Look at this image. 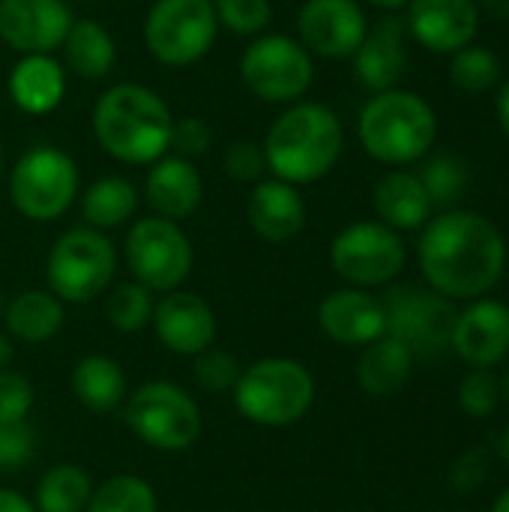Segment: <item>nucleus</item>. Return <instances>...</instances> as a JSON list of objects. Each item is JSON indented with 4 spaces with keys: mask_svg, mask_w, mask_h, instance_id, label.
I'll list each match as a JSON object with an SVG mask.
<instances>
[{
    "mask_svg": "<svg viewBox=\"0 0 509 512\" xmlns=\"http://www.w3.org/2000/svg\"><path fill=\"white\" fill-rule=\"evenodd\" d=\"M420 267L432 291L447 300H474L501 282L507 243L486 216L447 210L423 228Z\"/></svg>",
    "mask_w": 509,
    "mask_h": 512,
    "instance_id": "obj_1",
    "label": "nucleus"
},
{
    "mask_svg": "<svg viewBox=\"0 0 509 512\" xmlns=\"http://www.w3.org/2000/svg\"><path fill=\"white\" fill-rule=\"evenodd\" d=\"M171 105L147 84L120 81L99 93L90 126L96 144L123 165H153L171 150Z\"/></svg>",
    "mask_w": 509,
    "mask_h": 512,
    "instance_id": "obj_2",
    "label": "nucleus"
},
{
    "mask_svg": "<svg viewBox=\"0 0 509 512\" xmlns=\"http://www.w3.org/2000/svg\"><path fill=\"white\" fill-rule=\"evenodd\" d=\"M261 147L276 180L306 186L336 168L345 150V129L333 108L300 99L270 123Z\"/></svg>",
    "mask_w": 509,
    "mask_h": 512,
    "instance_id": "obj_3",
    "label": "nucleus"
},
{
    "mask_svg": "<svg viewBox=\"0 0 509 512\" xmlns=\"http://www.w3.org/2000/svg\"><path fill=\"white\" fill-rule=\"evenodd\" d=\"M363 150L384 165H408L429 153L438 135L432 105L408 90L375 93L357 120Z\"/></svg>",
    "mask_w": 509,
    "mask_h": 512,
    "instance_id": "obj_4",
    "label": "nucleus"
},
{
    "mask_svg": "<svg viewBox=\"0 0 509 512\" xmlns=\"http://www.w3.org/2000/svg\"><path fill=\"white\" fill-rule=\"evenodd\" d=\"M315 381L306 366L285 357L258 360L234 384L237 411L258 426H291L312 408Z\"/></svg>",
    "mask_w": 509,
    "mask_h": 512,
    "instance_id": "obj_5",
    "label": "nucleus"
},
{
    "mask_svg": "<svg viewBox=\"0 0 509 512\" xmlns=\"http://www.w3.org/2000/svg\"><path fill=\"white\" fill-rule=\"evenodd\" d=\"M81 174L75 159L51 144H36L9 171L12 207L33 222L60 219L78 198Z\"/></svg>",
    "mask_w": 509,
    "mask_h": 512,
    "instance_id": "obj_6",
    "label": "nucleus"
},
{
    "mask_svg": "<svg viewBox=\"0 0 509 512\" xmlns=\"http://www.w3.org/2000/svg\"><path fill=\"white\" fill-rule=\"evenodd\" d=\"M246 90L267 105L300 102L315 81V60L300 39L288 33H261L240 54Z\"/></svg>",
    "mask_w": 509,
    "mask_h": 512,
    "instance_id": "obj_7",
    "label": "nucleus"
},
{
    "mask_svg": "<svg viewBox=\"0 0 509 512\" xmlns=\"http://www.w3.org/2000/svg\"><path fill=\"white\" fill-rule=\"evenodd\" d=\"M219 36L213 0H153L144 18V45L156 63L183 69L210 54Z\"/></svg>",
    "mask_w": 509,
    "mask_h": 512,
    "instance_id": "obj_8",
    "label": "nucleus"
},
{
    "mask_svg": "<svg viewBox=\"0 0 509 512\" xmlns=\"http://www.w3.org/2000/svg\"><path fill=\"white\" fill-rule=\"evenodd\" d=\"M117 270L114 243L96 228H72L57 237L48 252L45 279L51 294L69 303H90L99 297Z\"/></svg>",
    "mask_w": 509,
    "mask_h": 512,
    "instance_id": "obj_9",
    "label": "nucleus"
},
{
    "mask_svg": "<svg viewBox=\"0 0 509 512\" xmlns=\"http://www.w3.org/2000/svg\"><path fill=\"white\" fill-rule=\"evenodd\" d=\"M126 426L150 447L177 453L198 441L201 414L195 399L168 381H153L135 390L126 402Z\"/></svg>",
    "mask_w": 509,
    "mask_h": 512,
    "instance_id": "obj_10",
    "label": "nucleus"
},
{
    "mask_svg": "<svg viewBox=\"0 0 509 512\" xmlns=\"http://www.w3.org/2000/svg\"><path fill=\"white\" fill-rule=\"evenodd\" d=\"M192 243L171 219H138L126 237V264L147 291H174L192 270Z\"/></svg>",
    "mask_w": 509,
    "mask_h": 512,
    "instance_id": "obj_11",
    "label": "nucleus"
},
{
    "mask_svg": "<svg viewBox=\"0 0 509 512\" xmlns=\"http://www.w3.org/2000/svg\"><path fill=\"white\" fill-rule=\"evenodd\" d=\"M381 303L387 315V336L402 342L411 357H438L450 348L459 312L444 294L405 285L393 288Z\"/></svg>",
    "mask_w": 509,
    "mask_h": 512,
    "instance_id": "obj_12",
    "label": "nucleus"
},
{
    "mask_svg": "<svg viewBox=\"0 0 509 512\" xmlns=\"http://www.w3.org/2000/svg\"><path fill=\"white\" fill-rule=\"evenodd\" d=\"M330 264L357 288L387 285L405 267V243L384 222H354L333 237Z\"/></svg>",
    "mask_w": 509,
    "mask_h": 512,
    "instance_id": "obj_13",
    "label": "nucleus"
},
{
    "mask_svg": "<svg viewBox=\"0 0 509 512\" xmlns=\"http://www.w3.org/2000/svg\"><path fill=\"white\" fill-rule=\"evenodd\" d=\"M369 18L357 0H306L297 12V33L309 54L342 60L354 57L366 39Z\"/></svg>",
    "mask_w": 509,
    "mask_h": 512,
    "instance_id": "obj_14",
    "label": "nucleus"
},
{
    "mask_svg": "<svg viewBox=\"0 0 509 512\" xmlns=\"http://www.w3.org/2000/svg\"><path fill=\"white\" fill-rule=\"evenodd\" d=\"M72 21L66 0H0V39L18 54H54Z\"/></svg>",
    "mask_w": 509,
    "mask_h": 512,
    "instance_id": "obj_15",
    "label": "nucleus"
},
{
    "mask_svg": "<svg viewBox=\"0 0 509 512\" xmlns=\"http://www.w3.org/2000/svg\"><path fill=\"white\" fill-rule=\"evenodd\" d=\"M405 24L423 48L435 54H456L474 42L480 9L477 0H411Z\"/></svg>",
    "mask_w": 509,
    "mask_h": 512,
    "instance_id": "obj_16",
    "label": "nucleus"
},
{
    "mask_svg": "<svg viewBox=\"0 0 509 512\" xmlns=\"http://www.w3.org/2000/svg\"><path fill=\"white\" fill-rule=\"evenodd\" d=\"M450 348L474 369H492L509 354V306L498 300H474L456 315Z\"/></svg>",
    "mask_w": 509,
    "mask_h": 512,
    "instance_id": "obj_17",
    "label": "nucleus"
},
{
    "mask_svg": "<svg viewBox=\"0 0 509 512\" xmlns=\"http://www.w3.org/2000/svg\"><path fill=\"white\" fill-rule=\"evenodd\" d=\"M318 324L339 345H369L387 333L384 303L363 288L327 294L318 306Z\"/></svg>",
    "mask_w": 509,
    "mask_h": 512,
    "instance_id": "obj_18",
    "label": "nucleus"
},
{
    "mask_svg": "<svg viewBox=\"0 0 509 512\" xmlns=\"http://www.w3.org/2000/svg\"><path fill=\"white\" fill-rule=\"evenodd\" d=\"M144 198H147V207L153 210V216L180 222L201 207V198H204L201 171L195 168L192 159L165 153L147 171Z\"/></svg>",
    "mask_w": 509,
    "mask_h": 512,
    "instance_id": "obj_19",
    "label": "nucleus"
},
{
    "mask_svg": "<svg viewBox=\"0 0 509 512\" xmlns=\"http://www.w3.org/2000/svg\"><path fill=\"white\" fill-rule=\"evenodd\" d=\"M153 324L162 345L186 357L204 354L216 339L213 309L201 297L183 291H168V297L159 300V306L153 309Z\"/></svg>",
    "mask_w": 509,
    "mask_h": 512,
    "instance_id": "obj_20",
    "label": "nucleus"
},
{
    "mask_svg": "<svg viewBox=\"0 0 509 512\" xmlns=\"http://www.w3.org/2000/svg\"><path fill=\"white\" fill-rule=\"evenodd\" d=\"M6 90L21 114L45 117L66 96V66L54 54H21L9 69Z\"/></svg>",
    "mask_w": 509,
    "mask_h": 512,
    "instance_id": "obj_21",
    "label": "nucleus"
},
{
    "mask_svg": "<svg viewBox=\"0 0 509 512\" xmlns=\"http://www.w3.org/2000/svg\"><path fill=\"white\" fill-rule=\"evenodd\" d=\"M405 63V24L399 18H381L366 30V39L354 51V75L372 93L393 90L405 72Z\"/></svg>",
    "mask_w": 509,
    "mask_h": 512,
    "instance_id": "obj_22",
    "label": "nucleus"
},
{
    "mask_svg": "<svg viewBox=\"0 0 509 512\" xmlns=\"http://www.w3.org/2000/svg\"><path fill=\"white\" fill-rule=\"evenodd\" d=\"M252 231L267 243H285L306 225V204L297 186L285 180H258L249 195Z\"/></svg>",
    "mask_w": 509,
    "mask_h": 512,
    "instance_id": "obj_23",
    "label": "nucleus"
},
{
    "mask_svg": "<svg viewBox=\"0 0 509 512\" xmlns=\"http://www.w3.org/2000/svg\"><path fill=\"white\" fill-rule=\"evenodd\" d=\"M375 210L381 222L393 231H417L432 216V201L417 174L408 171H390L375 186Z\"/></svg>",
    "mask_w": 509,
    "mask_h": 512,
    "instance_id": "obj_24",
    "label": "nucleus"
},
{
    "mask_svg": "<svg viewBox=\"0 0 509 512\" xmlns=\"http://www.w3.org/2000/svg\"><path fill=\"white\" fill-rule=\"evenodd\" d=\"M60 48L66 72L84 81H102L117 66V42L108 33V27H102L93 18H75Z\"/></svg>",
    "mask_w": 509,
    "mask_h": 512,
    "instance_id": "obj_25",
    "label": "nucleus"
},
{
    "mask_svg": "<svg viewBox=\"0 0 509 512\" xmlns=\"http://www.w3.org/2000/svg\"><path fill=\"white\" fill-rule=\"evenodd\" d=\"M411 369H414L411 351L384 333L381 339L366 345V351L357 363V378L369 396H393L408 384Z\"/></svg>",
    "mask_w": 509,
    "mask_h": 512,
    "instance_id": "obj_26",
    "label": "nucleus"
},
{
    "mask_svg": "<svg viewBox=\"0 0 509 512\" xmlns=\"http://www.w3.org/2000/svg\"><path fill=\"white\" fill-rule=\"evenodd\" d=\"M138 210V192L126 177L108 174L93 180L81 195V216L87 228L108 231L129 222Z\"/></svg>",
    "mask_w": 509,
    "mask_h": 512,
    "instance_id": "obj_27",
    "label": "nucleus"
},
{
    "mask_svg": "<svg viewBox=\"0 0 509 512\" xmlns=\"http://www.w3.org/2000/svg\"><path fill=\"white\" fill-rule=\"evenodd\" d=\"M75 399L93 414H111L126 393V378L120 366L108 357H84L72 372Z\"/></svg>",
    "mask_w": 509,
    "mask_h": 512,
    "instance_id": "obj_28",
    "label": "nucleus"
},
{
    "mask_svg": "<svg viewBox=\"0 0 509 512\" xmlns=\"http://www.w3.org/2000/svg\"><path fill=\"white\" fill-rule=\"evenodd\" d=\"M63 324V306L48 291H24L6 306V327L15 339L39 345L48 342Z\"/></svg>",
    "mask_w": 509,
    "mask_h": 512,
    "instance_id": "obj_29",
    "label": "nucleus"
},
{
    "mask_svg": "<svg viewBox=\"0 0 509 512\" xmlns=\"http://www.w3.org/2000/svg\"><path fill=\"white\" fill-rule=\"evenodd\" d=\"M90 495V477L78 465H57L42 477L36 489V504L39 512H84Z\"/></svg>",
    "mask_w": 509,
    "mask_h": 512,
    "instance_id": "obj_30",
    "label": "nucleus"
},
{
    "mask_svg": "<svg viewBox=\"0 0 509 512\" xmlns=\"http://www.w3.org/2000/svg\"><path fill=\"white\" fill-rule=\"evenodd\" d=\"M84 512H156V495L144 480L123 474L102 483Z\"/></svg>",
    "mask_w": 509,
    "mask_h": 512,
    "instance_id": "obj_31",
    "label": "nucleus"
},
{
    "mask_svg": "<svg viewBox=\"0 0 509 512\" xmlns=\"http://www.w3.org/2000/svg\"><path fill=\"white\" fill-rule=\"evenodd\" d=\"M450 78L465 93H486L501 78V60L480 45H465L453 54Z\"/></svg>",
    "mask_w": 509,
    "mask_h": 512,
    "instance_id": "obj_32",
    "label": "nucleus"
},
{
    "mask_svg": "<svg viewBox=\"0 0 509 512\" xmlns=\"http://www.w3.org/2000/svg\"><path fill=\"white\" fill-rule=\"evenodd\" d=\"M420 180H423V186L429 192L432 207L435 204L438 207H447V204H453L465 192V186H468V165L456 153H441V156H435L423 168Z\"/></svg>",
    "mask_w": 509,
    "mask_h": 512,
    "instance_id": "obj_33",
    "label": "nucleus"
},
{
    "mask_svg": "<svg viewBox=\"0 0 509 512\" xmlns=\"http://www.w3.org/2000/svg\"><path fill=\"white\" fill-rule=\"evenodd\" d=\"M105 312H108V321L117 333H138L153 318L150 291L138 282H126V285L114 288Z\"/></svg>",
    "mask_w": 509,
    "mask_h": 512,
    "instance_id": "obj_34",
    "label": "nucleus"
},
{
    "mask_svg": "<svg viewBox=\"0 0 509 512\" xmlns=\"http://www.w3.org/2000/svg\"><path fill=\"white\" fill-rule=\"evenodd\" d=\"M216 21L234 36H261L273 21L270 0H213Z\"/></svg>",
    "mask_w": 509,
    "mask_h": 512,
    "instance_id": "obj_35",
    "label": "nucleus"
},
{
    "mask_svg": "<svg viewBox=\"0 0 509 512\" xmlns=\"http://www.w3.org/2000/svg\"><path fill=\"white\" fill-rule=\"evenodd\" d=\"M501 399V378L492 369H471L459 384V408L468 417H489Z\"/></svg>",
    "mask_w": 509,
    "mask_h": 512,
    "instance_id": "obj_36",
    "label": "nucleus"
},
{
    "mask_svg": "<svg viewBox=\"0 0 509 512\" xmlns=\"http://www.w3.org/2000/svg\"><path fill=\"white\" fill-rule=\"evenodd\" d=\"M36 453V432L27 420L0 423V471H18Z\"/></svg>",
    "mask_w": 509,
    "mask_h": 512,
    "instance_id": "obj_37",
    "label": "nucleus"
},
{
    "mask_svg": "<svg viewBox=\"0 0 509 512\" xmlns=\"http://www.w3.org/2000/svg\"><path fill=\"white\" fill-rule=\"evenodd\" d=\"M225 171L237 183H255V180H261L264 171H267L264 147L255 138H237L225 150Z\"/></svg>",
    "mask_w": 509,
    "mask_h": 512,
    "instance_id": "obj_38",
    "label": "nucleus"
},
{
    "mask_svg": "<svg viewBox=\"0 0 509 512\" xmlns=\"http://www.w3.org/2000/svg\"><path fill=\"white\" fill-rule=\"evenodd\" d=\"M195 381L207 390V393H222L231 390L240 378V366L231 354L222 351H204L195 360Z\"/></svg>",
    "mask_w": 509,
    "mask_h": 512,
    "instance_id": "obj_39",
    "label": "nucleus"
},
{
    "mask_svg": "<svg viewBox=\"0 0 509 512\" xmlns=\"http://www.w3.org/2000/svg\"><path fill=\"white\" fill-rule=\"evenodd\" d=\"M33 405V387L24 375L3 369L0 372V423L24 420Z\"/></svg>",
    "mask_w": 509,
    "mask_h": 512,
    "instance_id": "obj_40",
    "label": "nucleus"
},
{
    "mask_svg": "<svg viewBox=\"0 0 509 512\" xmlns=\"http://www.w3.org/2000/svg\"><path fill=\"white\" fill-rule=\"evenodd\" d=\"M213 132L201 117H183L174 120V132H171V150L183 159H195L204 156L210 150Z\"/></svg>",
    "mask_w": 509,
    "mask_h": 512,
    "instance_id": "obj_41",
    "label": "nucleus"
},
{
    "mask_svg": "<svg viewBox=\"0 0 509 512\" xmlns=\"http://www.w3.org/2000/svg\"><path fill=\"white\" fill-rule=\"evenodd\" d=\"M486 480V453L483 450H471L459 459L456 471H453V483L459 492H477Z\"/></svg>",
    "mask_w": 509,
    "mask_h": 512,
    "instance_id": "obj_42",
    "label": "nucleus"
},
{
    "mask_svg": "<svg viewBox=\"0 0 509 512\" xmlns=\"http://www.w3.org/2000/svg\"><path fill=\"white\" fill-rule=\"evenodd\" d=\"M0 512H36V510L27 504V498L15 495V492H9V489H0Z\"/></svg>",
    "mask_w": 509,
    "mask_h": 512,
    "instance_id": "obj_43",
    "label": "nucleus"
},
{
    "mask_svg": "<svg viewBox=\"0 0 509 512\" xmlns=\"http://www.w3.org/2000/svg\"><path fill=\"white\" fill-rule=\"evenodd\" d=\"M498 120H501V129L507 132V138H509V78L504 81V87L498 90Z\"/></svg>",
    "mask_w": 509,
    "mask_h": 512,
    "instance_id": "obj_44",
    "label": "nucleus"
},
{
    "mask_svg": "<svg viewBox=\"0 0 509 512\" xmlns=\"http://www.w3.org/2000/svg\"><path fill=\"white\" fill-rule=\"evenodd\" d=\"M12 345H9V339L6 336H0V372L3 369H9V363H12Z\"/></svg>",
    "mask_w": 509,
    "mask_h": 512,
    "instance_id": "obj_45",
    "label": "nucleus"
},
{
    "mask_svg": "<svg viewBox=\"0 0 509 512\" xmlns=\"http://www.w3.org/2000/svg\"><path fill=\"white\" fill-rule=\"evenodd\" d=\"M372 6H378V9H402V6H408L411 0H369Z\"/></svg>",
    "mask_w": 509,
    "mask_h": 512,
    "instance_id": "obj_46",
    "label": "nucleus"
},
{
    "mask_svg": "<svg viewBox=\"0 0 509 512\" xmlns=\"http://www.w3.org/2000/svg\"><path fill=\"white\" fill-rule=\"evenodd\" d=\"M492 512H509V489H504V492H501V498L495 501Z\"/></svg>",
    "mask_w": 509,
    "mask_h": 512,
    "instance_id": "obj_47",
    "label": "nucleus"
},
{
    "mask_svg": "<svg viewBox=\"0 0 509 512\" xmlns=\"http://www.w3.org/2000/svg\"><path fill=\"white\" fill-rule=\"evenodd\" d=\"M501 456H504V462L509 465V426L507 432H504V438H501Z\"/></svg>",
    "mask_w": 509,
    "mask_h": 512,
    "instance_id": "obj_48",
    "label": "nucleus"
},
{
    "mask_svg": "<svg viewBox=\"0 0 509 512\" xmlns=\"http://www.w3.org/2000/svg\"><path fill=\"white\" fill-rule=\"evenodd\" d=\"M501 396L509 402V369H507V375H504V381H501Z\"/></svg>",
    "mask_w": 509,
    "mask_h": 512,
    "instance_id": "obj_49",
    "label": "nucleus"
},
{
    "mask_svg": "<svg viewBox=\"0 0 509 512\" xmlns=\"http://www.w3.org/2000/svg\"><path fill=\"white\" fill-rule=\"evenodd\" d=\"M0 177H3V144H0Z\"/></svg>",
    "mask_w": 509,
    "mask_h": 512,
    "instance_id": "obj_50",
    "label": "nucleus"
}]
</instances>
